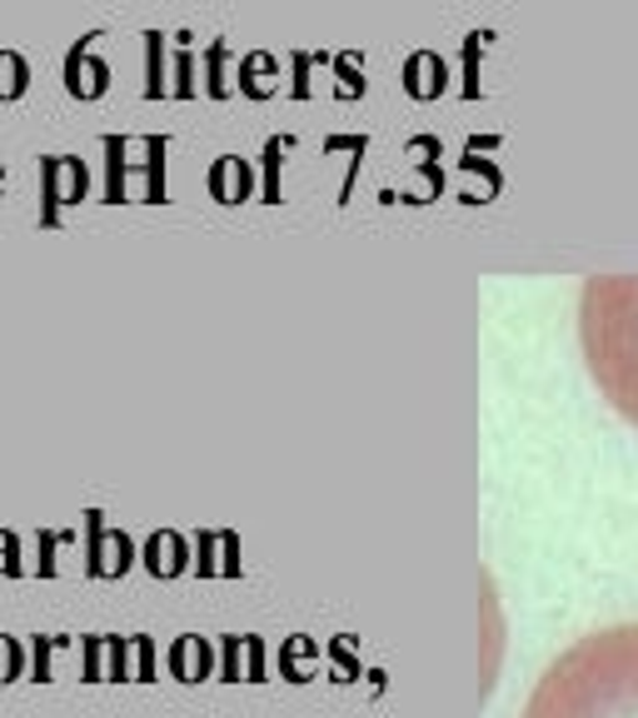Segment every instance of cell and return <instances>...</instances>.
Here are the masks:
<instances>
[{
	"label": "cell",
	"mask_w": 638,
	"mask_h": 718,
	"mask_svg": "<svg viewBox=\"0 0 638 718\" xmlns=\"http://www.w3.org/2000/svg\"><path fill=\"white\" fill-rule=\"evenodd\" d=\"M518 718H638V624L574 638L534 678Z\"/></svg>",
	"instance_id": "1"
},
{
	"label": "cell",
	"mask_w": 638,
	"mask_h": 718,
	"mask_svg": "<svg viewBox=\"0 0 638 718\" xmlns=\"http://www.w3.org/2000/svg\"><path fill=\"white\" fill-rule=\"evenodd\" d=\"M578 345L598 394L638 429V275L584 279Z\"/></svg>",
	"instance_id": "2"
}]
</instances>
